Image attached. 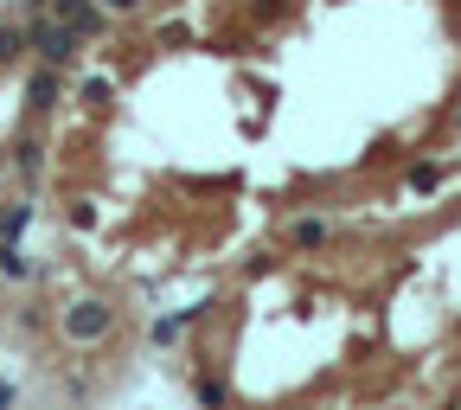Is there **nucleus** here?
<instances>
[{
    "label": "nucleus",
    "instance_id": "8",
    "mask_svg": "<svg viewBox=\"0 0 461 410\" xmlns=\"http://www.w3.org/2000/svg\"><path fill=\"white\" fill-rule=\"evenodd\" d=\"M51 96H58V71L45 65V71L32 77V109H51Z\"/></svg>",
    "mask_w": 461,
    "mask_h": 410
},
{
    "label": "nucleus",
    "instance_id": "5",
    "mask_svg": "<svg viewBox=\"0 0 461 410\" xmlns=\"http://www.w3.org/2000/svg\"><path fill=\"white\" fill-rule=\"evenodd\" d=\"M26 218H32V205H7V212H0V244H14V238H20Z\"/></svg>",
    "mask_w": 461,
    "mask_h": 410
},
{
    "label": "nucleus",
    "instance_id": "13",
    "mask_svg": "<svg viewBox=\"0 0 461 410\" xmlns=\"http://www.w3.org/2000/svg\"><path fill=\"white\" fill-rule=\"evenodd\" d=\"M96 7H103V14H135L141 0H96Z\"/></svg>",
    "mask_w": 461,
    "mask_h": 410
},
{
    "label": "nucleus",
    "instance_id": "3",
    "mask_svg": "<svg viewBox=\"0 0 461 410\" xmlns=\"http://www.w3.org/2000/svg\"><path fill=\"white\" fill-rule=\"evenodd\" d=\"M65 26H71V39L84 45V39H103V32H109V14H103V7H90V0H84L77 14H65Z\"/></svg>",
    "mask_w": 461,
    "mask_h": 410
},
{
    "label": "nucleus",
    "instance_id": "7",
    "mask_svg": "<svg viewBox=\"0 0 461 410\" xmlns=\"http://www.w3.org/2000/svg\"><path fill=\"white\" fill-rule=\"evenodd\" d=\"M0 276H7V282H20V276H32V263H26V251H14V244H0Z\"/></svg>",
    "mask_w": 461,
    "mask_h": 410
},
{
    "label": "nucleus",
    "instance_id": "11",
    "mask_svg": "<svg viewBox=\"0 0 461 410\" xmlns=\"http://www.w3.org/2000/svg\"><path fill=\"white\" fill-rule=\"evenodd\" d=\"M109 96H115V84H109V77H90V84H84V103H96V109H103Z\"/></svg>",
    "mask_w": 461,
    "mask_h": 410
},
{
    "label": "nucleus",
    "instance_id": "4",
    "mask_svg": "<svg viewBox=\"0 0 461 410\" xmlns=\"http://www.w3.org/2000/svg\"><path fill=\"white\" fill-rule=\"evenodd\" d=\"M327 244V218H302L295 224V251H321Z\"/></svg>",
    "mask_w": 461,
    "mask_h": 410
},
{
    "label": "nucleus",
    "instance_id": "6",
    "mask_svg": "<svg viewBox=\"0 0 461 410\" xmlns=\"http://www.w3.org/2000/svg\"><path fill=\"white\" fill-rule=\"evenodd\" d=\"M20 51H26V26L0 20V65H7V58H20Z\"/></svg>",
    "mask_w": 461,
    "mask_h": 410
},
{
    "label": "nucleus",
    "instance_id": "2",
    "mask_svg": "<svg viewBox=\"0 0 461 410\" xmlns=\"http://www.w3.org/2000/svg\"><path fill=\"white\" fill-rule=\"evenodd\" d=\"M109 321H115V314H109L103 302H77V308H65V333H71L77 346L103 340V333H109Z\"/></svg>",
    "mask_w": 461,
    "mask_h": 410
},
{
    "label": "nucleus",
    "instance_id": "15",
    "mask_svg": "<svg viewBox=\"0 0 461 410\" xmlns=\"http://www.w3.org/2000/svg\"><path fill=\"white\" fill-rule=\"evenodd\" d=\"M0 410H14V385L7 378H0Z\"/></svg>",
    "mask_w": 461,
    "mask_h": 410
},
{
    "label": "nucleus",
    "instance_id": "12",
    "mask_svg": "<svg viewBox=\"0 0 461 410\" xmlns=\"http://www.w3.org/2000/svg\"><path fill=\"white\" fill-rule=\"evenodd\" d=\"M71 224H77V231H90V224H96V205H90V199H77V205H71Z\"/></svg>",
    "mask_w": 461,
    "mask_h": 410
},
{
    "label": "nucleus",
    "instance_id": "1",
    "mask_svg": "<svg viewBox=\"0 0 461 410\" xmlns=\"http://www.w3.org/2000/svg\"><path fill=\"white\" fill-rule=\"evenodd\" d=\"M26 45L45 58L51 71L77 65V39H71V26H65V20H39V26H26Z\"/></svg>",
    "mask_w": 461,
    "mask_h": 410
},
{
    "label": "nucleus",
    "instance_id": "14",
    "mask_svg": "<svg viewBox=\"0 0 461 410\" xmlns=\"http://www.w3.org/2000/svg\"><path fill=\"white\" fill-rule=\"evenodd\" d=\"M77 7H84V0H51V14H58V20H65V14H77Z\"/></svg>",
    "mask_w": 461,
    "mask_h": 410
},
{
    "label": "nucleus",
    "instance_id": "10",
    "mask_svg": "<svg viewBox=\"0 0 461 410\" xmlns=\"http://www.w3.org/2000/svg\"><path fill=\"white\" fill-rule=\"evenodd\" d=\"M45 167V148L39 141H20V173H26V180H32V173Z\"/></svg>",
    "mask_w": 461,
    "mask_h": 410
},
{
    "label": "nucleus",
    "instance_id": "9",
    "mask_svg": "<svg viewBox=\"0 0 461 410\" xmlns=\"http://www.w3.org/2000/svg\"><path fill=\"white\" fill-rule=\"evenodd\" d=\"M199 404H205V410H224V404H230V391H224L218 378H199Z\"/></svg>",
    "mask_w": 461,
    "mask_h": 410
}]
</instances>
